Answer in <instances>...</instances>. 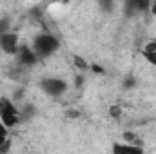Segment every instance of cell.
<instances>
[{
  "mask_svg": "<svg viewBox=\"0 0 156 154\" xmlns=\"http://www.w3.org/2000/svg\"><path fill=\"white\" fill-rule=\"evenodd\" d=\"M142 54L153 67H156V38L147 42V45L142 49Z\"/></svg>",
  "mask_w": 156,
  "mask_h": 154,
  "instance_id": "obj_7",
  "label": "cell"
},
{
  "mask_svg": "<svg viewBox=\"0 0 156 154\" xmlns=\"http://www.w3.org/2000/svg\"><path fill=\"white\" fill-rule=\"evenodd\" d=\"M7 140H9V136H7V127L0 121V147H2Z\"/></svg>",
  "mask_w": 156,
  "mask_h": 154,
  "instance_id": "obj_8",
  "label": "cell"
},
{
  "mask_svg": "<svg viewBox=\"0 0 156 154\" xmlns=\"http://www.w3.org/2000/svg\"><path fill=\"white\" fill-rule=\"evenodd\" d=\"M0 49L9 54V56H16L20 51V42H18V35L13 31H5L0 35Z\"/></svg>",
  "mask_w": 156,
  "mask_h": 154,
  "instance_id": "obj_4",
  "label": "cell"
},
{
  "mask_svg": "<svg viewBox=\"0 0 156 154\" xmlns=\"http://www.w3.org/2000/svg\"><path fill=\"white\" fill-rule=\"evenodd\" d=\"M40 89L45 96L49 98H60L67 93L69 83L64 78H56V76H45L40 80Z\"/></svg>",
  "mask_w": 156,
  "mask_h": 154,
  "instance_id": "obj_3",
  "label": "cell"
},
{
  "mask_svg": "<svg viewBox=\"0 0 156 154\" xmlns=\"http://www.w3.org/2000/svg\"><path fill=\"white\" fill-rule=\"evenodd\" d=\"M16 60H18L20 65L31 67V65H35L38 62V56L35 54V51L31 49V45H20V51L16 54Z\"/></svg>",
  "mask_w": 156,
  "mask_h": 154,
  "instance_id": "obj_5",
  "label": "cell"
},
{
  "mask_svg": "<svg viewBox=\"0 0 156 154\" xmlns=\"http://www.w3.org/2000/svg\"><path fill=\"white\" fill-rule=\"evenodd\" d=\"M31 49L35 51L38 60L40 58H49V56H53L60 49V40L56 38L53 33H49V31H42V33H38L33 38Z\"/></svg>",
  "mask_w": 156,
  "mask_h": 154,
  "instance_id": "obj_1",
  "label": "cell"
},
{
  "mask_svg": "<svg viewBox=\"0 0 156 154\" xmlns=\"http://www.w3.org/2000/svg\"><path fill=\"white\" fill-rule=\"evenodd\" d=\"M113 154H144V147L142 145H131L125 142H115L111 147Z\"/></svg>",
  "mask_w": 156,
  "mask_h": 154,
  "instance_id": "obj_6",
  "label": "cell"
},
{
  "mask_svg": "<svg viewBox=\"0 0 156 154\" xmlns=\"http://www.w3.org/2000/svg\"><path fill=\"white\" fill-rule=\"evenodd\" d=\"M0 121L7 129H13L18 123H22V120H20V109L15 105V102L11 98L0 96Z\"/></svg>",
  "mask_w": 156,
  "mask_h": 154,
  "instance_id": "obj_2",
  "label": "cell"
}]
</instances>
